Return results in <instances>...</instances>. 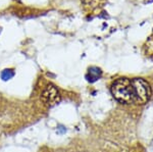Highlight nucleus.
<instances>
[{"label": "nucleus", "instance_id": "f257e3e1", "mask_svg": "<svg viewBox=\"0 0 153 152\" xmlns=\"http://www.w3.org/2000/svg\"><path fill=\"white\" fill-rule=\"evenodd\" d=\"M111 94L120 103H134L135 97L132 80L128 79V78H120V79L115 80L111 85Z\"/></svg>", "mask_w": 153, "mask_h": 152}, {"label": "nucleus", "instance_id": "f03ea898", "mask_svg": "<svg viewBox=\"0 0 153 152\" xmlns=\"http://www.w3.org/2000/svg\"><path fill=\"white\" fill-rule=\"evenodd\" d=\"M133 89H134V97L136 104H145L149 101L151 97V88L145 80L140 78H135L132 80Z\"/></svg>", "mask_w": 153, "mask_h": 152}, {"label": "nucleus", "instance_id": "7ed1b4c3", "mask_svg": "<svg viewBox=\"0 0 153 152\" xmlns=\"http://www.w3.org/2000/svg\"><path fill=\"white\" fill-rule=\"evenodd\" d=\"M43 102L48 106H53L60 101V93L58 89L52 84H49L45 87L41 95Z\"/></svg>", "mask_w": 153, "mask_h": 152}, {"label": "nucleus", "instance_id": "20e7f679", "mask_svg": "<svg viewBox=\"0 0 153 152\" xmlns=\"http://www.w3.org/2000/svg\"><path fill=\"white\" fill-rule=\"evenodd\" d=\"M101 76H102V72H101L100 68L96 67H93L89 68L87 75H86V78H87V80L89 81V82L94 83L97 80L100 79Z\"/></svg>", "mask_w": 153, "mask_h": 152}, {"label": "nucleus", "instance_id": "39448f33", "mask_svg": "<svg viewBox=\"0 0 153 152\" xmlns=\"http://www.w3.org/2000/svg\"><path fill=\"white\" fill-rule=\"evenodd\" d=\"M13 76H14V72L12 70H10V68H8V70H4L3 72L1 73V78L3 81L10 80Z\"/></svg>", "mask_w": 153, "mask_h": 152}]
</instances>
